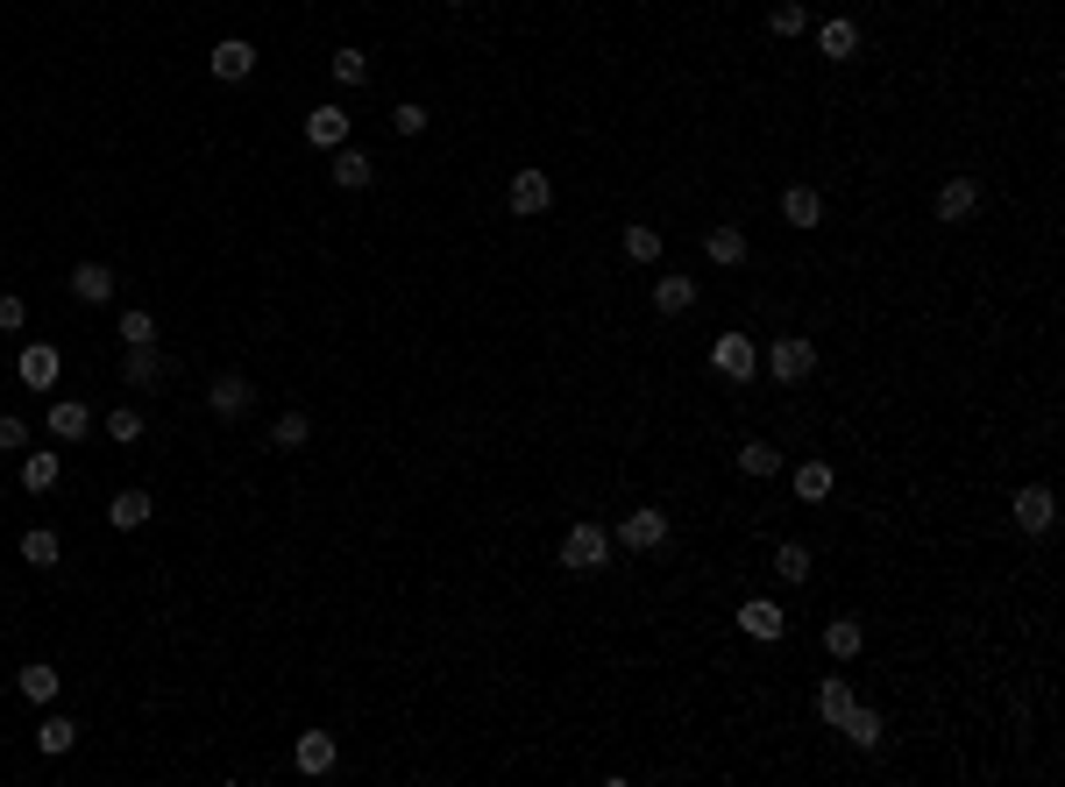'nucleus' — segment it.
Returning <instances> with one entry per match:
<instances>
[{"label":"nucleus","mask_w":1065,"mask_h":787,"mask_svg":"<svg viewBox=\"0 0 1065 787\" xmlns=\"http://www.w3.org/2000/svg\"><path fill=\"white\" fill-rule=\"evenodd\" d=\"M611 547H625V554H661L668 547V511H654V504L625 511L619 533H611Z\"/></svg>","instance_id":"obj_1"},{"label":"nucleus","mask_w":1065,"mask_h":787,"mask_svg":"<svg viewBox=\"0 0 1065 787\" xmlns=\"http://www.w3.org/2000/svg\"><path fill=\"white\" fill-rule=\"evenodd\" d=\"M604 561H611V533H604V525H590V518L568 525V539H562V568H568V574H597Z\"/></svg>","instance_id":"obj_2"},{"label":"nucleus","mask_w":1065,"mask_h":787,"mask_svg":"<svg viewBox=\"0 0 1065 787\" xmlns=\"http://www.w3.org/2000/svg\"><path fill=\"white\" fill-rule=\"evenodd\" d=\"M809 369H817V341H803V334L768 341V376H774V384H803Z\"/></svg>","instance_id":"obj_3"},{"label":"nucleus","mask_w":1065,"mask_h":787,"mask_svg":"<svg viewBox=\"0 0 1065 787\" xmlns=\"http://www.w3.org/2000/svg\"><path fill=\"white\" fill-rule=\"evenodd\" d=\"M711 369H717V376H732V384H754L760 347L746 341V334H717V341H711Z\"/></svg>","instance_id":"obj_4"},{"label":"nucleus","mask_w":1065,"mask_h":787,"mask_svg":"<svg viewBox=\"0 0 1065 787\" xmlns=\"http://www.w3.org/2000/svg\"><path fill=\"white\" fill-rule=\"evenodd\" d=\"M505 199H512V214H519V220H540V214L554 206V178H547V171H512Z\"/></svg>","instance_id":"obj_5"},{"label":"nucleus","mask_w":1065,"mask_h":787,"mask_svg":"<svg viewBox=\"0 0 1065 787\" xmlns=\"http://www.w3.org/2000/svg\"><path fill=\"white\" fill-rule=\"evenodd\" d=\"M739 631H746V639H754V646H774V639H782V631H789L782 603H768V596H746V603H739Z\"/></svg>","instance_id":"obj_6"},{"label":"nucleus","mask_w":1065,"mask_h":787,"mask_svg":"<svg viewBox=\"0 0 1065 787\" xmlns=\"http://www.w3.org/2000/svg\"><path fill=\"white\" fill-rule=\"evenodd\" d=\"M206 71H214L220 85H242L249 71H257V43H242V36H228V43H214V57H206Z\"/></svg>","instance_id":"obj_7"},{"label":"nucleus","mask_w":1065,"mask_h":787,"mask_svg":"<svg viewBox=\"0 0 1065 787\" xmlns=\"http://www.w3.org/2000/svg\"><path fill=\"white\" fill-rule=\"evenodd\" d=\"M57 369H65V355H57L50 341H29L22 362H14V376H22L29 390H57Z\"/></svg>","instance_id":"obj_8"},{"label":"nucleus","mask_w":1065,"mask_h":787,"mask_svg":"<svg viewBox=\"0 0 1065 787\" xmlns=\"http://www.w3.org/2000/svg\"><path fill=\"white\" fill-rule=\"evenodd\" d=\"M1052 518H1058V497L1044 490V482H1030V490H1016V525H1023L1030 539H1038V533H1052Z\"/></svg>","instance_id":"obj_9"},{"label":"nucleus","mask_w":1065,"mask_h":787,"mask_svg":"<svg viewBox=\"0 0 1065 787\" xmlns=\"http://www.w3.org/2000/svg\"><path fill=\"white\" fill-rule=\"evenodd\" d=\"M163 376H171V362H163L157 341L128 347V362H122V384H128V390H149V384H163Z\"/></svg>","instance_id":"obj_10"},{"label":"nucleus","mask_w":1065,"mask_h":787,"mask_svg":"<svg viewBox=\"0 0 1065 787\" xmlns=\"http://www.w3.org/2000/svg\"><path fill=\"white\" fill-rule=\"evenodd\" d=\"M249 404H257L249 376H214V390H206V412H214V419H242Z\"/></svg>","instance_id":"obj_11"},{"label":"nucleus","mask_w":1065,"mask_h":787,"mask_svg":"<svg viewBox=\"0 0 1065 787\" xmlns=\"http://www.w3.org/2000/svg\"><path fill=\"white\" fill-rule=\"evenodd\" d=\"M981 214V185L973 178H944V192H938V220L944 227H959V220H973Z\"/></svg>","instance_id":"obj_12"},{"label":"nucleus","mask_w":1065,"mask_h":787,"mask_svg":"<svg viewBox=\"0 0 1065 787\" xmlns=\"http://www.w3.org/2000/svg\"><path fill=\"white\" fill-rule=\"evenodd\" d=\"M93 433V404H79V398H50V441H86Z\"/></svg>","instance_id":"obj_13"},{"label":"nucleus","mask_w":1065,"mask_h":787,"mask_svg":"<svg viewBox=\"0 0 1065 787\" xmlns=\"http://www.w3.org/2000/svg\"><path fill=\"white\" fill-rule=\"evenodd\" d=\"M838 731H846V738H852L860 752H874L881 738H888V723H881V717H874L866 703H846V709H838Z\"/></svg>","instance_id":"obj_14"},{"label":"nucleus","mask_w":1065,"mask_h":787,"mask_svg":"<svg viewBox=\"0 0 1065 787\" xmlns=\"http://www.w3.org/2000/svg\"><path fill=\"white\" fill-rule=\"evenodd\" d=\"M71 298H79V306H114V270L107 263H79L71 270Z\"/></svg>","instance_id":"obj_15"},{"label":"nucleus","mask_w":1065,"mask_h":787,"mask_svg":"<svg viewBox=\"0 0 1065 787\" xmlns=\"http://www.w3.org/2000/svg\"><path fill=\"white\" fill-rule=\"evenodd\" d=\"M292 760H298V774H313V780H320V774H335L341 745H335L327 731H306V738H298V752H292Z\"/></svg>","instance_id":"obj_16"},{"label":"nucleus","mask_w":1065,"mask_h":787,"mask_svg":"<svg viewBox=\"0 0 1065 787\" xmlns=\"http://www.w3.org/2000/svg\"><path fill=\"white\" fill-rule=\"evenodd\" d=\"M149 511H157V504H149V490H114L107 525H114V533H143V525H149Z\"/></svg>","instance_id":"obj_17"},{"label":"nucleus","mask_w":1065,"mask_h":787,"mask_svg":"<svg viewBox=\"0 0 1065 787\" xmlns=\"http://www.w3.org/2000/svg\"><path fill=\"white\" fill-rule=\"evenodd\" d=\"M306 142L313 149H341V142H349V114H341V107H313L306 114Z\"/></svg>","instance_id":"obj_18"},{"label":"nucleus","mask_w":1065,"mask_h":787,"mask_svg":"<svg viewBox=\"0 0 1065 787\" xmlns=\"http://www.w3.org/2000/svg\"><path fill=\"white\" fill-rule=\"evenodd\" d=\"M817 50L831 57V65H846V57L860 50V28H852V14H831V22L817 28Z\"/></svg>","instance_id":"obj_19"},{"label":"nucleus","mask_w":1065,"mask_h":787,"mask_svg":"<svg viewBox=\"0 0 1065 787\" xmlns=\"http://www.w3.org/2000/svg\"><path fill=\"white\" fill-rule=\"evenodd\" d=\"M71 745H79V723H71V717H43L36 723V752H43V760H65Z\"/></svg>","instance_id":"obj_20"},{"label":"nucleus","mask_w":1065,"mask_h":787,"mask_svg":"<svg viewBox=\"0 0 1065 787\" xmlns=\"http://www.w3.org/2000/svg\"><path fill=\"white\" fill-rule=\"evenodd\" d=\"M370 178H377V163H370L363 149H349V142H341V149H335V185H341V192H363Z\"/></svg>","instance_id":"obj_21"},{"label":"nucleus","mask_w":1065,"mask_h":787,"mask_svg":"<svg viewBox=\"0 0 1065 787\" xmlns=\"http://www.w3.org/2000/svg\"><path fill=\"white\" fill-rule=\"evenodd\" d=\"M703 255H711L717 270H739L746 263V235L739 227H711V235H703Z\"/></svg>","instance_id":"obj_22"},{"label":"nucleus","mask_w":1065,"mask_h":787,"mask_svg":"<svg viewBox=\"0 0 1065 787\" xmlns=\"http://www.w3.org/2000/svg\"><path fill=\"white\" fill-rule=\"evenodd\" d=\"M14 688H22L29 703H57V688H65V681H57V668H50V660H29V668L14 674Z\"/></svg>","instance_id":"obj_23"},{"label":"nucleus","mask_w":1065,"mask_h":787,"mask_svg":"<svg viewBox=\"0 0 1065 787\" xmlns=\"http://www.w3.org/2000/svg\"><path fill=\"white\" fill-rule=\"evenodd\" d=\"M782 220H789V227H817V220H824L817 185H789V192H782Z\"/></svg>","instance_id":"obj_24"},{"label":"nucleus","mask_w":1065,"mask_h":787,"mask_svg":"<svg viewBox=\"0 0 1065 787\" xmlns=\"http://www.w3.org/2000/svg\"><path fill=\"white\" fill-rule=\"evenodd\" d=\"M689 306H696V284H689V277H675V270H668V277H654V312H668V320H675V312H689Z\"/></svg>","instance_id":"obj_25"},{"label":"nucleus","mask_w":1065,"mask_h":787,"mask_svg":"<svg viewBox=\"0 0 1065 787\" xmlns=\"http://www.w3.org/2000/svg\"><path fill=\"white\" fill-rule=\"evenodd\" d=\"M860 646H866V631L852 625V617H831V625H824V653H831V660H852Z\"/></svg>","instance_id":"obj_26"},{"label":"nucleus","mask_w":1065,"mask_h":787,"mask_svg":"<svg viewBox=\"0 0 1065 787\" xmlns=\"http://www.w3.org/2000/svg\"><path fill=\"white\" fill-rule=\"evenodd\" d=\"M327 71H335V85H349V93H355V85H370V57H363V50H349V43H341V50L327 57Z\"/></svg>","instance_id":"obj_27"},{"label":"nucleus","mask_w":1065,"mask_h":787,"mask_svg":"<svg viewBox=\"0 0 1065 787\" xmlns=\"http://www.w3.org/2000/svg\"><path fill=\"white\" fill-rule=\"evenodd\" d=\"M739 468H746V476H754V482L782 476V447H768V441H746V447H739Z\"/></svg>","instance_id":"obj_28"},{"label":"nucleus","mask_w":1065,"mask_h":787,"mask_svg":"<svg viewBox=\"0 0 1065 787\" xmlns=\"http://www.w3.org/2000/svg\"><path fill=\"white\" fill-rule=\"evenodd\" d=\"M831 461H803L796 468V497H803V504H824V497H831Z\"/></svg>","instance_id":"obj_29"},{"label":"nucleus","mask_w":1065,"mask_h":787,"mask_svg":"<svg viewBox=\"0 0 1065 787\" xmlns=\"http://www.w3.org/2000/svg\"><path fill=\"white\" fill-rule=\"evenodd\" d=\"M22 561L29 568H57V533H50V525H29V533H22Z\"/></svg>","instance_id":"obj_30"},{"label":"nucleus","mask_w":1065,"mask_h":787,"mask_svg":"<svg viewBox=\"0 0 1065 787\" xmlns=\"http://www.w3.org/2000/svg\"><path fill=\"white\" fill-rule=\"evenodd\" d=\"M846 703H852V681H846V674L817 681V717H824V723H838V709H846Z\"/></svg>","instance_id":"obj_31"},{"label":"nucleus","mask_w":1065,"mask_h":787,"mask_svg":"<svg viewBox=\"0 0 1065 787\" xmlns=\"http://www.w3.org/2000/svg\"><path fill=\"white\" fill-rule=\"evenodd\" d=\"M107 441L114 447H135V441H143V412H135V404H114V412H107Z\"/></svg>","instance_id":"obj_32"},{"label":"nucleus","mask_w":1065,"mask_h":787,"mask_svg":"<svg viewBox=\"0 0 1065 787\" xmlns=\"http://www.w3.org/2000/svg\"><path fill=\"white\" fill-rule=\"evenodd\" d=\"M774 574H782V582H809V547L782 539V547H774Z\"/></svg>","instance_id":"obj_33"},{"label":"nucleus","mask_w":1065,"mask_h":787,"mask_svg":"<svg viewBox=\"0 0 1065 787\" xmlns=\"http://www.w3.org/2000/svg\"><path fill=\"white\" fill-rule=\"evenodd\" d=\"M22 490H57V454H29V461H22Z\"/></svg>","instance_id":"obj_34"},{"label":"nucleus","mask_w":1065,"mask_h":787,"mask_svg":"<svg viewBox=\"0 0 1065 787\" xmlns=\"http://www.w3.org/2000/svg\"><path fill=\"white\" fill-rule=\"evenodd\" d=\"M625 255L633 263H661V227H625Z\"/></svg>","instance_id":"obj_35"},{"label":"nucleus","mask_w":1065,"mask_h":787,"mask_svg":"<svg viewBox=\"0 0 1065 787\" xmlns=\"http://www.w3.org/2000/svg\"><path fill=\"white\" fill-rule=\"evenodd\" d=\"M270 441H277V447H306L313 441V419L306 412H284L277 426H270Z\"/></svg>","instance_id":"obj_36"},{"label":"nucleus","mask_w":1065,"mask_h":787,"mask_svg":"<svg viewBox=\"0 0 1065 787\" xmlns=\"http://www.w3.org/2000/svg\"><path fill=\"white\" fill-rule=\"evenodd\" d=\"M768 28H774V36H803V28H809V8H803V0H789V8L768 14Z\"/></svg>","instance_id":"obj_37"},{"label":"nucleus","mask_w":1065,"mask_h":787,"mask_svg":"<svg viewBox=\"0 0 1065 787\" xmlns=\"http://www.w3.org/2000/svg\"><path fill=\"white\" fill-rule=\"evenodd\" d=\"M122 341H128V347L157 341V320H149V312H122Z\"/></svg>","instance_id":"obj_38"},{"label":"nucleus","mask_w":1065,"mask_h":787,"mask_svg":"<svg viewBox=\"0 0 1065 787\" xmlns=\"http://www.w3.org/2000/svg\"><path fill=\"white\" fill-rule=\"evenodd\" d=\"M427 121H433V114L419 107V100H405V107L392 114V128H398V135H427Z\"/></svg>","instance_id":"obj_39"},{"label":"nucleus","mask_w":1065,"mask_h":787,"mask_svg":"<svg viewBox=\"0 0 1065 787\" xmlns=\"http://www.w3.org/2000/svg\"><path fill=\"white\" fill-rule=\"evenodd\" d=\"M22 327H29V306L14 292H0V334H22Z\"/></svg>","instance_id":"obj_40"},{"label":"nucleus","mask_w":1065,"mask_h":787,"mask_svg":"<svg viewBox=\"0 0 1065 787\" xmlns=\"http://www.w3.org/2000/svg\"><path fill=\"white\" fill-rule=\"evenodd\" d=\"M0 447H8V454H22V447H29V426H22L14 412H0Z\"/></svg>","instance_id":"obj_41"},{"label":"nucleus","mask_w":1065,"mask_h":787,"mask_svg":"<svg viewBox=\"0 0 1065 787\" xmlns=\"http://www.w3.org/2000/svg\"><path fill=\"white\" fill-rule=\"evenodd\" d=\"M447 8H469V0H447Z\"/></svg>","instance_id":"obj_42"}]
</instances>
